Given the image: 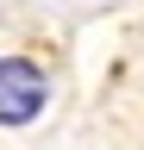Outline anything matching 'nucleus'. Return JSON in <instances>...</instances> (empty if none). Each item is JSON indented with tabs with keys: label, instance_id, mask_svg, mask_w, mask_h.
Returning <instances> with one entry per match:
<instances>
[{
	"label": "nucleus",
	"instance_id": "f257e3e1",
	"mask_svg": "<svg viewBox=\"0 0 144 150\" xmlns=\"http://www.w3.org/2000/svg\"><path fill=\"white\" fill-rule=\"evenodd\" d=\"M44 106H50V69L31 56H0V125L25 131L44 119Z\"/></svg>",
	"mask_w": 144,
	"mask_h": 150
}]
</instances>
